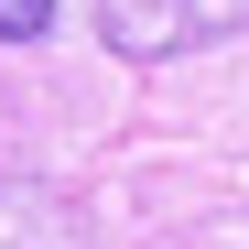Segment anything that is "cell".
Wrapping results in <instances>:
<instances>
[{"instance_id": "cell-1", "label": "cell", "mask_w": 249, "mask_h": 249, "mask_svg": "<svg viewBox=\"0 0 249 249\" xmlns=\"http://www.w3.org/2000/svg\"><path fill=\"white\" fill-rule=\"evenodd\" d=\"M98 44L119 65H174L195 44H228V33H249V0H87Z\"/></svg>"}, {"instance_id": "cell-2", "label": "cell", "mask_w": 249, "mask_h": 249, "mask_svg": "<svg viewBox=\"0 0 249 249\" xmlns=\"http://www.w3.org/2000/svg\"><path fill=\"white\" fill-rule=\"evenodd\" d=\"M54 33V0H0V44H44Z\"/></svg>"}]
</instances>
